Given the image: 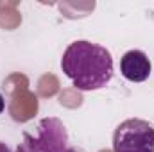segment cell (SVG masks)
<instances>
[{"mask_svg": "<svg viewBox=\"0 0 154 152\" xmlns=\"http://www.w3.org/2000/svg\"><path fill=\"white\" fill-rule=\"evenodd\" d=\"M61 70L81 91L108 86L115 74L109 50L88 39H77L66 47L61 57Z\"/></svg>", "mask_w": 154, "mask_h": 152, "instance_id": "1", "label": "cell"}, {"mask_svg": "<svg viewBox=\"0 0 154 152\" xmlns=\"http://www.w3.org/2000/svg\"><path fill=\"white\" fill-rule=\"evenodd\" d=\"M16 152H84L68 138L66 127L61 120L48 116L39 120L34 132H23Z\"/></svg>", "mask_w": 154, "mask_h": 152, "instance_id": "2", "label": "cell"}, {"mask_svg": "<svg viewBox=\"0 0 154 152\" xmlns=\"http://www.w3.org/2000/svg\"><path fill=\"white\" fill-rule=\"evenodd\" d=\"M115 152H154V125L142 118L124 120L113 132Z\"/></svg>", "mask_w": 154, "mask_h": 152, "instance_id": "3", "label": "cell"}, {"mask_svg": "<svg viewBox=\"0 0 154 152\" xmlns=\"http://www.w3.org/2000/svg\"><path fill=\"white\" fill-rule=\"evenodd\" d=\"M151 61L142 50H129L120 59V74L131 82H143L151 77Z\"/></svg>", "mask_w": 154, "mask_h": 152, "instance_id": "4", "label": "cell"}, {"mask_svg": "<svg viewBox=\"0 0 154 152\" xmlns=\"http://www.w3.org/2000/svg\"><path fill=\"white\" fill-rule=\"evenodd\" d=\"M4 109H5V99H4V95L0 93V114L4 113Z\"/></svg>", "mask_w": 154, "mask_h": 152, "instance_id": "5", "label": "cell"}, {"mask_svg": "<svg viewBox=\"0 0 154 152\" xmlns=\"http://www.w3.org/2000/svg\"><path fill=\"white\" fill-rule=\"evenodd\" d=\"M0 152H11V149H9L5 143H2V141H0Z\"/></svg>", "mask_w": 154, "mask_h": 152, "instance_id": "6", "label": "cell"}]
</instances>
